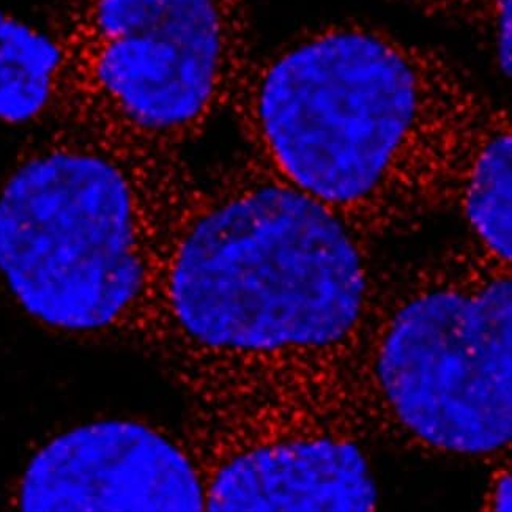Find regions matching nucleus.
Masks as SVG:
<instances>
[{
    "label": "nucleus",
    "mask_w": 512,
    "mask_h": 512,
    "mask_svg": "<svg viewBox=\"0 0 512 512\" xmlns=\"http://www.w3.org/2000/svg\"><path fill=\"white\" fill-rule=\"evenodd\" d=\"M62 60L48 125L150 158H179L223 112L256 62L248 0H62Z\"/></svg>",
    "instance_id": "39448f33"
},
{
    "label": "nucleus",
    "mask_w": 512,
    "mask_h": 512,
    "mask_svg": "<svg viewBox=\"0 0 512 512\" xmlns=\"http://www.w3.org/2000/svg\"><path fill=\"white\" fill-rule=\"evenodd\" d=\"M342 399L371 446L486 464L511 453V265L470 238L377 265Z\"/></svg>",
    "instance_id": "7ed1b4c3"
},
{
    "label": "nucleus",
    "mask_w": 512,
    "mask_h": 512,
    "mask_svg": "<svg viewBox=\"0 0 512 512\" xmlns=\"http://www.w3.org/2000/svg\"><path fill=\"white\" fill-rule=\"evenodd\" d=\"M495 104L440 49L334 21L259 54L229 112L249 155L375 246L454 212Z\"/></svg>",
    "instance_id": "f03ea898"
},
{
    "label": "nucleus",
    "mask_w": 512,
    "mask_h": 512,
    "mask_svg": "<svg viewBox=\"0 0 512 512\" xmlns=\"http://www.w3.org/2000/svg\"><path fill=\"white\" fill-rule=\"evenodd\" d=\"M489 479L484 489L481 509L489 512L512 511L511 453L490 462Z\"/></svg>",
    "instance_id": "9b49d317"
},
{
    "label": "nucleus",
    "mask_w": 512,
    "mask_h": 512,
    "mask_svg": "<svg viewBox=\"0 0 512 512\" xmlns=\"http://www.w3.org/2000/svg\"><path fill=\"white\" fill-rule=\"evenodd\" d=\"M374 246L248 152L164 197L144 357L183 399L284 397L349 418Z\"/></svg>",
    "instance_id": "f257e3e1"
},
{
    "label": "nucleus",
    "mask_w": 512,
    "mask_h": 512,
    "mask_svg": "<svg viewBox=\"0 0 512 512\" xmlns=\"http://www.w3.org/2000/svg\"><path fill=\"white\" fill-rule=\"evenodd\" d=\"M16 511H205L201 472L180 431L100 418L49 438L8 486Z\"/></svg>",
    "instance_id": "0eeeda50"
},
{
    "label": "nucleus",
    "mask_w": 512,
    "mask_h": 512,
    "mask_svg": "<svg viewBox=\"0 0 512 512\" xmlns=\"http://www.w3.org/2000/svg\"><path fill=\"white\" fill-rule=\"evenodd\" d=\"M432 18L457 21L489 41L501 75L511 76V0H396Z\"/></svg>",
    "instance_id": "9d476101"
},
{
    "label": "nucleus",
    "mask_w": 512,
    "mask_h": 512,
    "mask_svg": "<svg viewBox=\"0 0 512 512\" xmlns=\"http://www.w3.org/2000/svg\"><path fill=\"white\" fill-rule=\"evenodd\" d=\"M205 511L372 512L371 448L334 410L284 397L183 399Z\"/></svg>",
    "instance_id": "423d86ee"
},
{
    "label": "nucleus",
    "mask_w": 512,
    "mask_h": 512,
    "mask_svg": "<svg viewBox=\"0 0 512 512\" xmlns=\"http://www.w3.org/2000/svg\"><path fill=\"white\" fill-rule=\"evenodd\" d=\"M454 212L468 238L490 257L512 264L511 112L495 104L468 152Z\"/></svg>",
    "instance_id": "6e6552de"
},
{
    "label": "nucleus",
    "mask_w": 512,
    "mask_h": 512,
    "mask_svg": "<svg viewBox=\"0 0 512 512\" xmlns=\"http://www.w3.org/2000/svg\"><path fill=\"white\" fill-rule=\"evenodd\" d=\"M62 60L43 34L0 7V122L45 127L59 101Z\"/></svg>",
    "instance_id": "1a4fd4ad"
},
{
    "label": "nucleus",
    "mask_w": 512,
    "mask_h": 512,
    "mask_svg": "<svg viewBox=\"0 0 512 512\" xmlns=\"http://www.w3.org/2000/svg\"><path fill=\"white\" fill-rule=\"evenodd\" d=\"M38 130L0 183V278L52 336L142 355L164 194L185 156Z\"/></svg>",
    "instance_id": "20e7f679"
}]
</instances>
